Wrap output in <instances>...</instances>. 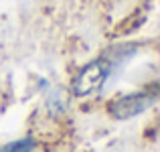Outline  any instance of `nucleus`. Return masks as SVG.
<instances>
[{
  "mask_svg": "<svg viewBox=\"0 0 160 152\" xmlns=\"http://www.w3.org/2000/svg\"><path fill=\"white\" fill-rule=\"evenodd\" d=\"M109 71H112V61L108 59H95V61L87 63L73 79V94L77 98H87V95L95 94L99 87L106 83Z\"/></svg>",
  "mask_w": 160,
  "mask_h": 152,
  "instance_id": "obj_2",
  "label": "nucleus"
},
{
  "mask_svg": "<svg viewBox=\"0 0 160 152\" xmlns=\"http://www.w3.org/2000/svg\"><path fill=\"white\" fill-rule=\"evenodd\" d=\"M158 99L156 89L152 91H132V94L120 95L113 101L108 104V112L116 120H132V118L144 114L146 109H150Z\"/></svg>",
  "mask_w": 160,
  "mask_h": 152,
  "instance_id": "obj_1",
  "label": "nucleus"
},
{
  "mask_svg": "<svg viewBox=\"0 0 160 152\" xmlns=\"http://www.w3.org/2000/svg\"><path fill=\"white\" fill-rule=\"evenodd\" d=\"M37 142L32 138H20V140L8 142V144L0 146V152H32Z\"/></svg>",
  "mask_w": 160,
  "mask_h": 152,
  "instance_id": "obj_3",
  "label": "nucleus"
},
{
  "mask_svg": "<svg viewBox=\"0 0 160 152\" xmlns=\"http://www.w3.org/2000/svg\"><path fill=\"white\" fill-rule=\"evenodd\" d=\"M49 108H51L53 112H61V109L65 108V99H63L61 91H55L51 98H49Z\"/></svg>",
  "mask_w": 160,
  "mask_h": 152,
  "instance_id": "obj_4",
  "label": "nucleus"
}]
</instances>
